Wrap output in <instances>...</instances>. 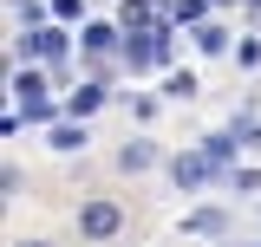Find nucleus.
<instances>
[{"label": "nucleus", "instance_id": "nucleus-1", "mask_svg": "<svg viewBox=\"0 0 261 247\" xmlns=\"http://www.w3.org/2000/svg\"><path fill=\"white\" fill-rule=\"evenodd\" d=\"M118 228H124V208H118V202H85V208H79V234H85V241H111Z\"/></svg>", "mask_w": 261, "mask_h": 247}, {"label": "nucleus", "instance_id": "nucleus-2", "mask_svg": "<svg viewBox=\"0 0 261 247\" xmlns=\"http://www.w3.org/2000/svg\"><path fill=\"white\" fill-rule=\"evenodd\" d=\"M13 98H20V111L33 123H53V98H46V78L39 72H13Z\"/></svg>", "mask_w": 261, "mask_h": 247}, {"label": "nucleus", "instance_id": "nucleus-3", "mask_svg": "<svg viewBox=\"0 0 261 247\" xmlns=\"http://www.w3.org/2000/svg\"><path fill=\"white\" fill-rule=\"evenodd\" d=\"M170 176H176V189H202L209 176H222V169H216V156H209V150H190V156L170 163Z\"/></svg>", "mask_w": 261, "mask_h": 247}, {"label": "nucleus", "instance_id": "nucleus-4", "mask_svg": "<svg viewBox=\"0 0 261 247\" xmlns=\"http://www.w3.org/2000/svg\"><path fill=\"white\" fill-rule=\"evenodd\" d=\"M98 104H105V85H79V91H65V117H92Z\"/></svg>", "mask_w": 261, "mask_h": 247}, {"label": "nucleus", "instance_id": "nucleus-5", "mask_svg": "<svg viewBox=\"0 0 261 247\" xmlns=\"http://www.w3.org/2000/svg\"><path fill=\"white\" fill-rule=\"evenodd\" d=\"M27 46H33V52H39L46 65H53V59H65V33H59V26H39V33L27 39Z\"/></svg>", "mask_w": 261, "mask_h": 247}, {"label": "nucleus", "instance_id": "nucleus-6", "mask_svg": "<svg viewBox=\"0 0 261 247\" xmlns=\"http://www.w3.org/2000/svg\"><path fill=\"white\" fill-rule=\"evenodd\" d=\"M222 228H228L222 208H196V215H183V234H222Z\"/></svg>", "mask_w": 261, "mask_h": 247}, {"label": "nucleus", "instance_id": "nucleus-7", "mask_svg": "<svg viewBox=\"0 0 261 247\" xmlns=\"http://www.w3.org/2000/svg\"><path fill=\"white\" fill-rule=\"evenodd\" d=\"M53 150H85V123H53Z\"/></svg>", "mask_w": 261, "mask_h": 247}, {"label": "nucleus", "instance_id": "nucleus-8", "mask_svg": "<svg viewBox=\"0 0 261 247\" xmlns=\"http://www.w3.org/2000/svg\"><path fill=\"white\" fill-rule=\"evenodd\" d=\"M118 169H150V143H124L118 150Z\"/></svg>", "mask_w": 261, "mask_h": 247}, {"label": "nucleus", "instance_id": "nucleus-9", "mask_svg": "<svg viewBox=\"0 0 261 247\" xmlns=\"http://www.w3.org/2000/svg\"><path fill=\"white\" fill-rule=\"evenodd\" d=\"M209 7H216V0H176V26H196Z\"/></svg>", "mask_w": 261, "mask_h": 247}, {"label": "nucleus", "instance_id": "nucleus-10", "mask_svg": "<svg viewBox=\"0 0 261 247\" xmlns=\"http://www.w3.org/2000/svg\"><path fill=\"white\" fill-rule=\"evenodd\" d=\"M111 46H118L111 26H85V52H111Z\"/></svg>", "mask_w": 261, "mask_h": 247}, {"label": "nucleus", "instance_id": "nucleus-11", "mask_svg": "<svg viewBox=\"0 0 261 247\" xmlns=\"http://www.w3.org/2000/svg\"><path fill=\"white\" fill-rule=\"evenodd\" d=\"M196 46H202V52H222L228 33H222V26H202V33H196Z\"/></svg>", "mask_w": 261, "mask_h": 247}, {"label": "nucleus", "instance_id": "nucleus-12", "mask_svg": "<svg viewBox=\"0 0 261 247\" xmlns=\"http://www.w3.org/2000/svg\"><path fill=\"white\" fill-rule=\"evenodd\" d=\"M53 13H59V20H79V13H85V0H53Z\"/></svg>", "mask_w": 261, "mask_h": 247}, {"label": "nucleus", "instance_id": "nucleus-13", "mask_svg": "<svg viewBox=\"0 0 261 247\" xmlns=\"http://www.w3.org/2000/svg\"><path fill=\"white\" fill-rule=\"evenodd\" d=\"M20 247H46V241H20Z\"/></svg>", "mask_w": 261, "mask_h": 247}, {"label": "nucleus", "instance_id": "nucleus-14", "mask_svg": "<svg viewBox=\"0 0 261 247\" xmlns=\"http://www.w3.org/2000/svg\"><path fill=\"white\" fill-rule=\"evenodd\" d=\"M248 7H255V13H261V0H248Z\"/></svg>", "mask_w": 261, "mask_h": 247}]
</instances>
